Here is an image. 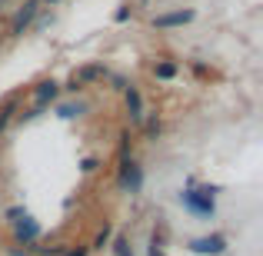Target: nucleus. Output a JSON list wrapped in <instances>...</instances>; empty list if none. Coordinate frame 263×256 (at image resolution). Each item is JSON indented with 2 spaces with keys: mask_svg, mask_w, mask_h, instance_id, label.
I'll list each match as a JSON object with an SVG mask.
<instances>
[{
  "mask_svg": "<svg viewBox=\"0 0 263 256\" xmlns=\"http://www.w3.org/2000/svg\"><path fill=\"white\" fill-rule=\"evenodd\" d=\"M227 246H230V240L223 237V233H210V237H197L190 240V250L200 253V256H223Z\"/></svg>",
  "mask_w": 263,
  "mask_h": 256,
  "instance_id": "nucleus-8",
  "label": "nucleus"
},
{
  "mask_svg": "<svg viewBox=\"0 0 263 256\" xmlns=\"http://www.w3.org/2000/svg\"><path fill=\"white\" fill-rule=\"evenodd\" d=\"M147 256H167V250H163V243L150 240V246H147Z\"/></svg>",
  "mask_w": 263,
  "mask_h": 256,
  "instance_id": "nucleus-18",
  "label": "nucleus"
},
{
  "mask_svg": "<svg viewBox=\"0 0 263 256\" xmlns=\"http://www.w3.org/2000/svg\"><path fill=\"white\" fill-rule=\"evenodd\" d=\"M87 110H90L87 100H64V103H57V116H64V120H73V116L87 113Z\"/></svg>",
  "mask_w": 263,
  "mask_h": 256,
  "instance_id": "nucleus-10",
  "label": "nucleus"
},
{
  "mask_svg": "<svg viewBox=\"0 0 263 256\" xmlns=\"http://www.w3.org/2000/svg\"><path fill=\"white\" fill-rule=\"evenodd\" d=\"M163 133V123H160V116H143V136H147V140H157V136Z\"/></svg>",
  "mask_w": 263,
  "mask_h": 256,
  "instance_id": "nucleus-12",
  "label": "nucleus"
},
{
  "mask_svg": "<svg viewBox=\"0 0 263 256\" xmlns=\"http://www.w3.org/2000/svg\"><path fill=\"white\" fill-rule=\"evenodd\" d=\"M220 193V186H200L197 180L190 176V183H186V190H180V203L186 206V210L193 213V216H200V220H210L213 216V196Z\"/></svg>",
  "mask_w": 263,
  "mask_h": 256,
  "instance_id": "nucleus-1",
  "label": "nucleus"
},
{
  "mask_svg": "<svg viewBox=\"0 0 263 256\" xmlns=\"http://www.w3.org/2000/svg\"><path fill=\"white\" fill-rule=\"evenodd\" d=\"M117 183H120L123 193L137 196L143 190V170L137 167V160H120V173H117Z\"/></svg>",
  "mask_w": 263,
  "mask_h": 256,
  "instance_id": "nucleus-5",
  "label": "nucleus"
},
{
  "mask_svg": "<svg viewBox=\"0 0 263 256\" xmlns=\"http://www.w3.org/2000/svg\"><path fill=\"white\" fill-rule=\"evenodd\" d=\"M97 167H100V160H97V156H87V160L80 163V170H84V173H93Z\"/></svg>",
  "mask_w": 263,
  "mask_h": 256,
  "instance_id": "nucleus-19",
  "label": "nucleus"
},
{
  "mask_svg": "<svg viewBox=\"0 0 263 256\" xmlns=\"http://www.w3.org/2000/svg\"><path fill=\"white\" fill-rule=\"evenodd\" d=\"M60 93H64V87H60L57 80H44V84H37V87L30 90L33 107L27 110V113H20V123H24V120H33V116H40L47 107H53V103L60 100Z\"/></svg>",
  "mask_w": 263,
  "mask_h": 256,
  "instance_id": "nucleus-3",
  "label": "nucleus"
},
{
  "mask_svg": "<svg viewBox=\"0 0 263 256\" xmlns=\"http://www.w3.org/2000/svg\"><path fill=\"white\" fill-rule=\"evenodd\" d=\"M193 17H197V10H193V7H180V10L157 13L150 24H154V30H177V27H186Z\"/></svg>",
  "mask_w": 263,
  "mask_h": 256,
  "instance_id": "nucleus-6",
  "label": "nucleus"
},
{
  "mask_svg": "<svg viewBox=\"0 0 263 256\" xmlns=\"http://www.w3.org/2000/svg\"><path fill=\"white\" fill-rule=\"evenodd\" d=\"M110 240H114V223H103V230L93 237V246H90V250H103V246H110Z\"/></svg>",
  "mask_w": 263,
  "mask_h": 256,
  "instance_id": "nucleus-13",
  "label": "nucleus"
},
{
  "mask_svg": "<svg viewBox=\"0 0 263 256\" xmlns=\"http://www.w3.org/2000/svg\"><path fill=\"white\" fill-rule=\"evenodd\" d=\"M40 10H44V4H40V0H27V4L20 7L17 13H13V20H10V33H13V37H20V33L30 30Z\"/></svg>",
  "mask_w": 263,
  "mask_h": 256,
  "instance_id": "nucleus-7",
  "label": "nucleus"
},
{
  "mask_svg": "<svg viewBox=\"0 0 263 256\" xmlns=\"http://www.w3.org/2000/svg\"><path fill=\"white\" fill-rule=\"evenodd\" d=\"M130 13H134V10H130V4H120V10L114 13V20H117V24H127V20H130Z\"/></svg>",
  "mask_w": 263,
  "mask_h": 256,
  "instance_id": "nucleus-16",
  "label": "nucleus"
},
{
  "mask_svg": "<svg viewBox=\"0 0 263 256\" xmlns=\"http://www.w3.org/2000/svg\"><path fill=\"white\" fill-rule=\"evenodd\" d=\"M7 220L13 223V240H17L20 246H33V243H40L44 230H40V223L24 210V206H13V210H7Z\"/></svg>",
  "mask_w": 263,
  "mask_h": 256,
  "instance_id": "nucleus-2",
  "label": "nucleus"
},
{
  "mask_svg": "<svg viewBox=\"0 0 263 256\" xmlns=\"http://www.w3.org/2000/svg\"><path fill=\"white\" fill-rule=\"evenodd\" d=\"M177 73H180V64H177V60H157V64H154V77L163 80V84H170Z\"/></svg>",
  "mask_w": 263,
  "mask_h": 256,
  "instance_id": "nucleus-11",
  "label": "nucleus"
},
{
  "mask_svg": "<svg viewBox=\"0 0 263 256\" xmlns=\"http://www.w3.org/2000/svg\"><path fill=\"white\" fill-rule=\"evenodd\" d=\"M110 243H114V246H110V250H114V256H134V250H130V240H127V237H114Z\"/></svg>",
  "mask_w": 263,
  "mask_h": 256,
  "instance_id": "nucleus-14",
  "label": "nucleus"
},
{
  "mask_svg": "<svg viewBox=\"0 0 263 256\" xmlns=\"http://www.w3.org/2000/svg\"><path fill=\"white\" fill-rule=\"evenodd\" d=\"M40 4H47V7H53V4H60V0H40Z\"/></svg>",
  "mask_w": 263,
  "mask_h": 256,
  "instance_id": "nucleus-20",
  "label": "nucleus"
},
{
  "mask_svg": "<svg viewBox=\"0 0 263 256\" xmlns=\"http://www.w3.org/2000/svg\"><path fill=\"white\" fill-rule=\"evenodd\" d=\"M123 103H127L130 123H143V116H147V107H143V93H140L134 84H123Z\"/></svg>",
  "mask_w": 263,
  "mask_h": 256,
  "instance_id": "nucleus-9",
  "label": "nucleus"
},
{
  "mask_svg": "<svg viewBox=\"0 0 263 256\" xmlns=\"http://www.w3.org/2000/svg\"><path fill=\"white\" fill-rule=\"evenodd\" d=\"M90 253V246H64L60 250V256H87Z\"/></svg>",
  "mask_w": 263,
  "mask_h": 256,
  "instance_id": "nucleus-15",
  "label": "nucleus"
},
{
  "mask_svg": "<svg viewBox=\"0 0 263 256\" xmlns=\"http://www.w3.org/2000/svg\"><path fill=\"white\" fill-rule=\"evenodd\" d=\"M190 70H193V73H197V77H200V80H206V77H210V70H206V67H203V64H200V60H190Z\"/></svg>",
  "mask_w": 263,
  "mask_h": 256,
  "instance_id": "nucleus-17",
  "label": "nucleus"
},
{
  "mask_svg": "<svg viewBox=\"0 0 263 256\" xmlns=\"http://www.w3.org/2000/svg\"><path fill=\"white\" fill-rule=\"evenodd\" d=\"M110 77V70H107V64H100V60H93V64H84V67H77V70L70 73V80H67V93H77V90H87V87H93V84H100V80H107Z\"/></svg>",
  "mask_w": 263,
  "mask_h": 256,
  "instance_id": "nucleus-4",
  "label": "nucleus"
}]
</instances>
